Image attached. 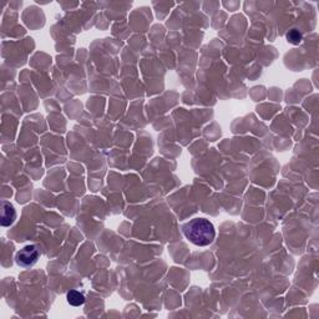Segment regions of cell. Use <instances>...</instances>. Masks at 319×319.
Instances as JSON below:
<instances>
[{
	"label": "cell",
	"instance_id": "2",
	"mask_svg": "<svg viewBox=\"0 0 319 319\" xmlns=\"http://www.w3.org/2000/svg\"><path fill=\"white\" fill-rule=\"evenodd\" d=\"M38 260H39V251L38 248H36V246L34 245L25 246L24 248H22V250L17 253V257H15L17 265L20 267H24V268L33 267L36 262H38Z\"/></svg>",
	"mask_w": 319,
	"mask_h": 319
},
{
	"label": "cell",
	"instance_id": "1",
	"mask_svg": "<svg viewBox=\"0 0 319 319\" xmlns=\"http://www.w3.org/2000/svg\"><path fill=\"white\" fill-rule=\"evenodd\" d=\"M185 237L190 241L191 243L200 247L211 245L216 237L213 224L206 218H195L192 221L187 222L182 227Z\"/></svg>",
	"mask_w": 319,
	"mask_h": 319
},
{
	"label": "cell",
	"instance_id": "3",
	"mask_svg": "<svg viewBox=\"0 0 319 319\" xmlns=\"http://www.w3.org/2000/svg\"><path fill=\"white\" fill-rule=\"evenodd\" d=\"M15 218H17V212H15L14 206L8 201H3L2 202V226L9 227L14 223Z\"/></svg>",
	"mask_w": 319,
	"mask_h": 319
},
{
	"label": "cell",
	"instance_id": "5",
	"mask_svg": "<svg viewBox=\"0 0 319 319\" xmlns=\"http://www.w3.org/2000/svg\"><path fill=\"white\" fill-rule=\"evenodd\" d=\"M287 39H288L289 43L293 44V45H298L302 41V34L297 29H293V30L287 34Z\"/></svg>",
	"mask_w": 319,
	"mask_h": 319
},
{
	"label": "cell",
	"instance_id": "4",
	"mask_svg": "<svg viewBox=\"0 0 319 319\" xmlns=\"http://www.w3.org/2000/svg\"><path fill=\"white\" fill-rule=\"evenodd\" d=\"M66 299L69 302L70 305H74V307H80L85 303V295L83 293L76 291V289H71L70 292H67Z\"/></svg>",
	"mask_w": 319,
	"mask_h": 319
}]
</instances>
